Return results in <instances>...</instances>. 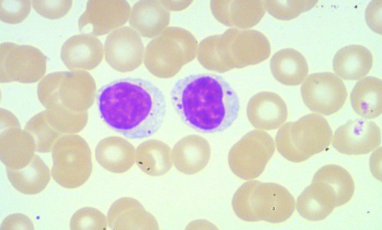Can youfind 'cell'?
Listing matches in <instances>:
<instances>
[{
  "label": "cell",
  "mask_w": 382,
  "mask_h": 230,
  "mask_svg": "<svg viewBox=\"0 0 382 230\" xmlns=\"http://www.w3.org/2000/svg\"><path fill=\"white\" fill-rule=\"evenodd\" d=\"M46 70L47 57L39 49L13 42L0 44L1 83H35L44 77Z\"/></svg>",
  "instance_id": "9c48e42d"
},
{
  "label": "cell",
  "mask_w": 382,
  "mask_h": 230,
  "mask_svg": "<svg viewBox=\"0 0 382 230\" xmlns=\"http://www.w3.org/2000/svg\"><path fill=\"white\" fill-rule=\"evenodd\" d=\"M270 54L271 44L263 33L230 28L221 34L203 39L198 44L197 58L206 69L223 73L257 65Z\"/></svg>",
  "instance_id": "3957f363"
},
{
  "label": "cell",
  "mask_w": 382,
  "mask_h": 230,
  "mask_svg": "<svg viewBox=\"0 0 382 230\" xmlns=\"http://www.w3.org/2000/svg\"><path fill=\"white\" fill-rule=\"evenodd\" d=\"M95 158L106 170L122 174L135 162V148L127 139L110 136L102 139L95 148Z\"/></svg>",
  "instance_id": "603a6c76"
},
{
  "label": "cell",
  "mask_w": 382,
  "mask_h": 230,
  "mask_svg": "<svg viewBox=\"0 0 382 230\" xmlns=\"http://www.w3.org/2000/svg\"><path fill=\"white\" fill-rule=\"evenodd\" d=\"M131 7L123 0H90L78 19L80 32L101 36L118 29L129 20Z\"/></svg>",
  "instance_id": "8fae6325"
},
{
  "label": "cell",
  "mask_w": 382,
  "mask_h": 230,
  "mask_svg": "<svg viewBox=\"0 0 382 230\" xmlns=\"http://www.w3.org/2000/svg\"><path fill=\"white\" fill-rule=\"evenodd\" d=\"M1 229H34L32 221L23 214H13L4 219Z\"/></svg>",
  "instance_id": "8d00e7d4"
},
{
  "label": "cell",
  "mask_w": 382,
  "mask_h": 230,
  "mask_svg": "<svg viewBox=\"0 0 382 230\" xmlns=\"http://www.w3.org/2000/svg\"><path fill=\"white\" fill-rule=\"evenodd\" d=\"M304 105L323 115L335 113L344 106L347 92L343 81L330 72L310 74L301 86Z\"/></svg>",
  "instance_id": "30bf717a"
},
{
  "label": "cell",
  "mask_w": 382,
  "mask_h": 230,
  "mask_svg": "<svg viewBox=\"0 0 382 230\" xmlns=\"http://www.w3.org/2000/svg\"><path fill=\"white\" fill-rule=\"evenodd\" d=\"M24 129L32 136L37 153L51 152L54 143L63 135L49 124L45 110L33 115Z\"/></svg>",
  "instance_id": "f546056e"
},
{
  "label": "cell",
  "mask_w": 382,
  "mask_h": 230,
  "mask_svg": "<svg viewBox=\"0 0 382 230\" xmlns=\"http://www.w3.org/2000/svg\"><path fill=\"white\" fill-rule=\"evenodd\" d=\"M36 152L32 136L22 129L19 121L1 124L0 157L6 168L20 170L32 161Z\"/></svg>",
  "instance_id": "9a60e30c"
},
{
  "label": "cell",
  "mask_w": 382,
  "mask_h": 230,
  "mask_svg": "<svg viewBox=\"0 0 382 230\" xmlns=\"http://www.w3.org/2000/svg\"><path fill=\"white\" fill-rule=\"evenodd\" d=\"M7 178L18 192L25 195H36L46 189L50 181V170L44 161L35 155L32 161L20 170L6 168Z\"/></svg>",
  "instance_id": "484cf974"
},
{
  "label": "cell",
  "mask_w": 382,
  "mask_h": 230,
  "mask_svg": "<svg viewBox=\"0 0 382 230\" xmlns=\"http://www.w3.org/2000/svg\"><path fill=\"white\" fill-rule=\"evenodd\" d=\"M160 2L169 11H179L187 8L192 3V1H160Z\"/></svg>",
  "instance_id": "74e56055"
},
{
  "label": "cell",
  "mask_w": 382,
  "mask_h": 230,
  "mask_svg": "<svg viewBox=\"0 0 382 230\" xmlns=\"http://www.w3.org/2000/svg\"><path fill=\"white\" fill-rule=\"evenodd\" d=\"M318 1H264L266 11L273 17L281 20H290L301 13L309 11Z\"/></svg>",
  "instance_id": "1f68e13d"
},
{
  "label": "cell",
  "mask_w": 382,
  "mask_h": 230,
  "mask_svg": "<svg viewBox=\"0 0 382 230\" xmlns=\"http://www.w3.org/2000/svg\"><path fill=\"white\" fill-rule=\"evenodd\" d=\"M312 186L329 205L340 207L349 202L355 192V183L349 172L336 165L321 167L314 174Z\"/></svg>",
  "instance_id": "2e32d148"
},
{
  "label": "cell",
  "mask_w": 382,
  "mask_h": 230,
  "mask_svg": "<svg viewBox=\"0 0 382 230\" xmlns=\"http://www.w3.org/2000/svg\"><path fill=\"white\" fill-rule=\"evenodd\" d=\"M275 151L272 136L261 129L245 134L230 149L228 162L230 170L243 180H252L264 172Z\"/></svg>",
  "instance_id": "ba28073f"
},
{
  "label": "cell",
  "mask_w": 382,
  "mask_h": 230,
  "mask_svg": "<svg viewBox=\"0 0 382 230\" xmlns=\"http://www.w3.org/2000/svg\"><path fill=\"white\" fill-rule=\"evenodd\" d=\"M106 62L115 70L129 72L142 63L144 46L140 35L133 28L123 26L111 32L104 44Z\"/></svg>",
  "instance_id": "7c38bea8"
},
{
  "label": "cell",
  "mask_w": 382,
  "mask_h": 230,
  "mask_svg": "<svg viewBox=\"0 0 382 230\" xmlns=\"http://www.w3.org/2000/svg\"><path fill=\"white\" fill-rule=\"evenodd\" d=\"M171 101L180 120L202 133L223 132L236 120L240 109L236 92L216 74H194L178 79Z\"/></svg>",
  "instance_id": "7a4b0ae2"
},
{
  "label": "cell",
  "mask_w": 382,
  "mask_h": 230,
  "mask_svg": "<svg viewBox=\"0 0 382 230\" xmlns=\"http://www.w3.org/2000/svg\"><path fill=\"white\" fill-rule=\"evenodd\" d=\"M351 105L355 112L365 119L381 115L382 110L381 79L375 77L360 79L350 94Z\"/></svg>",
  "instance_id": "83f0119b"
},
{
  "label": "cell",
  "mask_w": 382,
  "mask_h": 230,
  "mask_svg": "<svg viewBox=\"0 0 382 230\" xmlns=\"http://www.w3.org/2000/svg\"><path fill=\"white\" fill-rule=\"evenodd\" d=\"M97 86L85 70L63 71L56 89V98L66 109L75 113L87 111L94 104Z\"/></svg>",
  "instance_id": "5bb4252c"
},
{
  "label": "cell",
  "mask_w": 382,
  "mask_h": 230,
  "mask_svg": "<svg viewBox=\"0 0 382 230\" xmlns=\"http://www.w3.org/2000/svg\"><path fill=\"white\" fill-rule=\"evenodd\" d=\"M232 207L235 215L243 221L275 224L283 222L292 216L295 201L283 186L252 179L245 182L235 191Z\"/></svg>",
  "instance_id": "277c9868"
},
{
  "label": "cell",
  "mask_w": 382,
  "mask_h": 230,
  "mask_svg": "<svg viewBox=\"0 0 382 230\" xmlns=\"http://www.w3.org/2000/svg\"><path fill=\"white\" fill-rule=\"evenodd\" d=\"M171 13L160 1L142 0L131 8L129 25L141 37L154 38L170 23Z\"/></svg>",
  "instance_id": "7402d4cb"
},
{
  "label": "cell",
  "mask_w": 382,
  "mask_h": 230,
  "mask_svg": "<svg viewBox=\"0 0 382 230\" xmlns=\"http://www.w3.org/2000/svg\"><path fill=\"white\" fill-rule=\"evenodd\" d=\"M332 130L321 115L312 113L280 127L276 147L287 160L301 162L325 150L331 143Z\"/></svg>",
  "instance_id": "8992f818"
},
{
  "label": "cell",
  "mask_w": 382,
  "mask_h": 230,
  "mask_svg": "<svg viewBox=\"0 0 382 230\" xmlns=\"http://www.w3.org/2000/svg\"><path fill=\"white\" fill-rule=\"evenodd\" d=\"M49 124L63 134H76L85 128L88 120V112L75 113L59 104L45 110Z\"/></svg>",
  "instance_id": "f1b7e54d"
},
{
  "label": "cell",
  "mask_w": 382,
  "mask_h": 230,
  "mask_svg": "<svg viewBox=\"0 0 382 230\" xmlns=\"http://www.w3.org/2000/svg\"><path fill=\"white\" fill-rule=\"evenodd\" d=\"M197 46V40L190 31L168 27L147 45L144 64L153 75L171 78L195 58Z\"/></svg>",
  "instance_id": "5b68a950"
},
{
  "label": "cell",
  "mask_w": 382,
  "mask_h": 230,
  "mask_svg": "<svg viewBox=\"0 0 382 230\" xmlns=\"http://www.w3.org/2000/svg\"><path fill=\"white\" fill-rule=\"evenodd\" d=\"M296 208L300 216L313 222L326 218L334 209L320 197L311 184L298 196Z\"/></svg>",
  "instance_id": "4dcf8cb0"
},
{
  "label": "cell",
  "mask_w": 382,
  "mask_h": 230,
  "mask_svg": "<svg viewBox=\"0 0 382 230\" xmlns=\"http://www.w3.org/2000/svg\"><path fill=\"white\" fill-rule=\"evenodd\" d=\"M135 162L146 174L160 177L172 167L171 149L166 143L157 139H147L135 149Z\"/></svg>",
  "instance_id": "4316f807"
},
{
  "label": "cell",
  "mask_w": 382,
  "mask_h": 230,
  "mask_svg": "<svg viewBox=\"0 0 382 230\" xmlns=\"http://www.w3.org/2000/svg\"><path fill=\"white\" fill-rule=\"evenodd\" d=\"M107 224L115 230H156V219L135 198L122 197L110 206L106 215Z\"/></svg>",
  "instance_id": "d6986e66"
},
{
  "label": "cell",
  "mask_w": 382,
  "mask_h": 230,
  "mask_svg": "<svg viewBox=\"0 0 382 230\" xmlns=\"http://www.w3.org/2000/svg\"><path fill=\"white\" fill-rule=\"evenodd\" d=\"M381 1L370 2L366 11V19L368 25L374 32L381 34Z\"/></svg>",
  "instance_id": "d590c367"
},
{
  "label": "cell",
  "mask_w": 382,
  "mask_h": 230,
  "mask_svg": "<svg viewBox=\"0 0 382 230\" xmlns=\"http://www.w3.org/2000/svg\"><path fill=\"white\" fill-rule=\"evenodd\" d=\"M33 8L42 17L49 20H57L64 17L72 7L71 0H34Z\"/></svg>",
  "instance_id": "e575fe53"
},
{
  "label": "cell",
  "mask_w": 382,
  "mask_h": 230,
  "mask_svg": "<svg viewBox=\"0 0 382 230\" xmlns=\"http://www.w3.org/2000/svg\"><path fill=\"white\" fill-rule=\"evenodd\" d=\"M107 226L106 217L94 207L79 209L70 220V229L72 230H105Z\"/></svg>",
  "instance_id": "d6a6232c"
},
{
  "label": "cell",
  "mask_w": 382,
  "mask_h": 230,
  "mask_svg": "<svg viewBox=\"0 0 382 230\" xmlns=\"http://www.w3.org/2000/svg\"><path fill=\"white\" fill-rule=\"evenodd\" d=\"M210 8L218 22L241 30L257 25L266 13L264 1L261 0H212Z\"/></svg>",
  "instance_id": "e0dca14e"
},
{
  "label": "cell",
  "mask_w": 382,
  "mask_h": 230,
  "mask_svg": "<svg viewBox=\"0 0 382 230\" xmlns=\"http://www.w3.org/2000/svg\"><path fill=\"white\" fill-rule=\"evenodd\" d=\"M270 69L273 77L286 86L300 84L309 72L304 56L292 48L276 52L270 60Z\"/></svg>",
  "instance_id": "d4e9b609"
},
{
  "label": "cell",
  "mask_w": 382,
  "mask_h": 230,
  "mask_svg": "<svg viewBox=\"0 0 382 230\" xmlns=\"http://www.w3.org/2000/svg\"><path fill=\"white\" fill-rule=\"evenodd\" d=\"M104 51L101 41L90 34L69 37L61 49V59L70 70H90L102 61Z\"/></svg>",
  "instance_id": "ac0fdd59"
},
{
  "label": "cell",
  "mask_w": 382,
  "mask_h": 230,
  "mask_svg": "<svg viewBox=\"0 0 382 230\" xmlns=\"http://www.w3.org/2000/svg\"><path fill=\"white\" fill-rule=\"evenodd\" d=\"M333 146L348 155L367 154L381 143V131L374 122L365 120L347 121L334 132Z\"/></svg>",
  "instance_id": "4fadbf2b"
},
{
  "label": "cell",
  "mask_w": 382,
  "mask_h": 230,
  "mask_svg": "<svg viewBox=\"0 0 382 230\" xmlns=\"http://www.w3.org/2000/svg\"><path fill=\"white\" fill-rule=\"evenodd\" d=\"M171 158L177 170L184 174H194L202 171L209 163L211 147L202 136L187 135L174 145Z\"/></svg>",
  "instance_id": "44dd1931"
},
{
  "label": "cell",
  "mask_w": 382,
  "mask_h": 230,
  "mask_svg": "<svg viewBox=\"0 0 382 230\" xmlns=\"http://www.w3.org/2000/svg\"><path fill=\"white\" fill-rule=\"evenodd\" d=\"M51 170L54 180L66 189H76L90 179L92 172L90 148L81 136L63 134L54 143Z\"/></svg>",
  "instance_id": "52a82bcc"
},
{
  "label": "cell",
  "mask_w": 382,
  "mask_h": 230,
  "mask_svg": "<svg viewBox=\"0 0 382 230\" xmlns=\"http://www.w3.org/2000/svg\"><path fill=\"white\" fill-rule=\"evenodd\" d=\"M373 65L371 52L359 44H350L340 49L333 59V69L340 78L357 80L364 77Z\"/></svg>",
  "instance_id": "cb8c5ba5"
},
{
  "label": "cell",
  "mask_w": 382,
  "mask_h": 230,
  "mask_svg": "<svg viewBox=\"0 0 382 230\" xmlns=\"http://www.w3.org/2000/svg\"><path fill=\"white\" fill-rule=\"evenodd\" d=\"M247 116L251 124L257 129H276L286 121L288 108L277 94L261 91L254 94L248 101Z\"/></svg>",
  "instance_id": "ffe728a7"
},
{
  "label": "cell",
  "mask_w": 382,
  "mask_h": 230,
  "mask_svg": "<svg viewBox=\"0 0 382 230\" xmlns=\"http://www.w3.org/2000/svg\"><path fill=\"white\" fill-rule=\"evenodd\" d=\"M32 1H0V18L5 23L16 25L26 19L32 6Z\"/></svg>",
  "instance_id": "836d02e7"
},
{
  "label": "cell",
  "mask_w": 382,
  "mask_h": 230,
  "mask_svg": "<svg viewBox=\"0 0 382 230\" xmlns=\"http://www.w3.org/2000/svg\"><path fill=\"white\" fill-rule=\"evenodd\" d=\"M101 118L113 130L130 139L155 134L166 114L163 92L149 80L126 77L102 86L97 92Z\"/></svg>",
  "instance_id": "6da1fadb"
}]
</instances>
